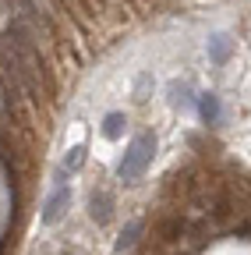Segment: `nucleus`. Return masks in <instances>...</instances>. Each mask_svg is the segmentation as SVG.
<instances>
[{"instance_id":"1","label":"nucleus","mask_w":251,"mask_h":255,"mask_svg":"<svg viewBox=\"0 0 251 255\" xmlns=\"http://www.w3.org/2000/svg\"><path fill=\"white\" fill-rule=\"evenodd\" d=\"M152 152H156V138L149 131L135 135L131 145H128V152H124V159L117 163V177L120 181H138L145 174V167L152 163Z\"/></svg>"},{"instance_id":"2","label":"nucleus","mask_w":251,"mask_h":255,"mask_svg":"<svg viewBox=\"0 0 251 255\" xmlns=\"http://www.w3.org/2000/svg\"><path fill=\"white\" fill-rule=\"evenodd\" d=\"M68 206H71V184L57 181L53 191H50V199H46V206H43V223H57L60 216L68 213Z\"/></svg>"},{"instance_id":"3","label":"nucleus","mask_w":251,"mask_h":255,"mask_svg":"<svg viewBox=\"0 0 251 255\" xmlns=\"http://www.w3.org/2000/svg\"><path fill=\"white\" fill-rule=\"evenodd\" d=\"M110 206H113L110 191H96V195L88 199V213H92V220H96V223H106V220H110Z\"/></svg>"},{"instance_id":"4","label":"nucleus","mask_w":251,"mask_h":255,"mask_svg":"<svg viewBox=\"0 0 251 255\" xmlns=\"http://www.w3.org/2000/svg\"><path fill=\"white\" fill-rule=\"evenodd\" d=\"M198 110H202V117H205L209 124H216V121H219V96H216V92H205L202 100H198Z\"/></svg>"},{"instance_id":"5","label":"nucleus","mask_w":251,"mask_h":255,"mask_svg":"<svg viewBox=\"0 0 251 255\" xmlns=\"http://www.w3.org/2000/svg\"><path fill=\"white\" fill-rule=\"evenodd\" d=\"M227 53H230V39H227V36H212V39H209V60H212V64H223Z\"/></svg>"},{"instance_id":"6","label":"nucleus","mask_w":251,"mask_h":255,"mask_svg":"<svg viewBox=\"0 0 251 255\" xmlns=\"http://www.w3.org/2000/svg\"><path fill=\"white\" fill-rule=\"evenodd\" d=\"M120 131H124V114H106L103 135H106V138H120Z\"/></svg>"},{"instance_id":"7","label":"nucleus","mask_w":251,"mask_h":255,"mask_svg":"<svg viewBox=\"0 0 251 255\" xmlns=\"http://www.w3.org/2000/svg\"><path fill=\"white\" fill-rule=\"evenodd\" d=\"M138 231H142V223H138V220H135V223H128V227H124V234L117 238V252L131 248V245H135V238H138Z\"/></svg>"},{"instance_id":"8","label":"nucleus","mask_w":251,"mask_h":255,"mask_svg":"<svg viewBox=\"0 0 251 255\" xmlns=\"http://www.w3.org/2000/svg\"><path fill=\"white\" fill-rule=\"evenodd\" d=\"M82 163H85V145H75V149L64 156V167H68V170H78Z\"/></svg>"}]
</instances>
